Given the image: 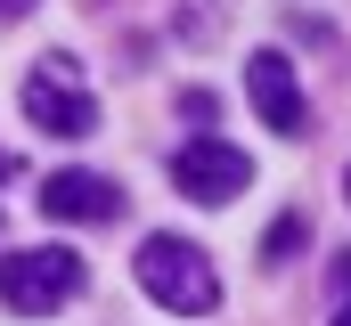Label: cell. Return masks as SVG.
Here are the masks:
<instances>
[{"mask_svg": "<svg viewBox=\"0 0 351 326\" xmlns=\"http://www.w3.org/2000/svg\"><path fill=\"white\" fill-rule=\"evenodd\" d=\"M335 286H343V294H351V253H343V261H335Z\"/></svg>", "mask_w": 351, "mask_h": 326, "instance_id": "cell-8", "label": "cell"}, {"mask_svg": "<svg viewBox=\"0 0 351 326\" xmlns=\"http://www.w3.org/2000/svg\"><path fill=\"white\" fill-rule=\"evenodd\" d=\"M25 123H41L49 139H90L98 131V98L74 74V58H41L25 74Z\"/></svg>", "mask_w": 351, "mask_h": 326, "instance_id": "cell-3", "label": "cell"}, {"mask_svg": "<svg viewBox=\"0 0 351 326\" xmlns=\"http://www.w3.org/2000/svg\"><path fill=\"white\" fill-rule=\"evenodd\" d=\"M245 90H254V106H262V123L278 139H302V131H311L302 82H294V66H286L278 49H254V58H245Z\"/></svg>", "mask_w": 351, "mask_h": 326, "instance_id": "cell-5", "label": "cell"}, {"mask_svg": "<svg viewBox=\"0 0 351 326\" xmlns=\"http://www.w3.org/2000/svg\"><path fill=\"white\" fill-rule=\"evenodd\" d=\"M335 326H351V302H343V310H335Z\"/></svg>", "mask_w": 351, "mask_h": 326, "instance_id": "cell-10", "label": "cell"}, {"mask_svg": "<svg viewBox=\"0 0 351 326\" xmlns=\"http://www.w3.org/2000/svg\"><path fill=\"white\" fill-rule=\"evenodd\" d=\"M25 8H33V0H0V16H25Z\"/></svg>", "mask_w": 351, "mask_h": 326, "instance_id": "cell-9", "label": "cell"}, {"mask_svg": "<svg viewBox=\"0 0 351 326\" xmlns=\"http://www.w3.org/2000/svg\"><path fill=\"white\" fill-rule=\"evenodd\" d=\"M343 196H351V171H343Z\"/></svg>", "mask_w": 351, "mask_h": 326, "instance_id": "cell-11", "label": "cell"}, {"mask_svg": "<svg viewBox=\"0 0 351 326\" xmlns=\"http://www.w3.org/2000/svg\"><path fill=\"white\" fill-rule=\"evenodd\" d=\"M139 286H147L164 310H180V318L221 310V277H213L204 244H188V237H147L139 244Z\"/></svg>", "mask_w": 351, "mask_h": 326, "instance_id": "cell-1", "label": "cell"}, {"mask_svg": "<svg viewBox=\"0 0 351 326\" xmlns=\"http://www.w3.org/2000/svg\"><path fill=\"white\" fill-rule=\"evenodd\" d=\"M82 294V253L66 244H25V253H0V302L16 318H49L58 302Z\"/></svg>", "mask_w": 351, "mask_h": 326, "instance_id": "cell-2", "label": "cell"}, {"mask_svg": "<svg viewBox=\"0 0 351 326\" xmlns=\"http://www.w3.org/2000/svg\"><path fill=\"white\" fill-rule=\"evenodd\" d=\"M41 212L49 221H123V188L106 171H49L41 179Z\"/></svg>", "mask_w": 351, "mask_h": 326, "instance_id": "cell-6", "label": "cell"}, {"mask_svg": "<svg viewBox=\"0 0 351 326\" xmlns=\"http://www.w3.org/2000/svg\"><path fill=\"white\" fill-rule=\"evenodd\" d=\"M302 237H311V229H302V221L286 212V221L269 229V244H262V261H269V269H278V261H294V253H302Z\"/></svg>", "mask_w": 351, "mask_h": 326, "instance_id": "cell-7", "label": "cell"}, {"mask_svg": "<svg viewBox=\"0 0 351 326\" xmlns=\"http://www.w3.org/2000/svg\"><path fill=\"white\" fill-rule=\"evenodd\" d=\"M245 179H254V163L237 155L229 139H188L172 155V188L196 196V204H229V196H245Z\"/></svg>", "mask_w": 351, "mask_h": 326, "instance_id": "cell-4", "label": "cell"}]
</instances>
